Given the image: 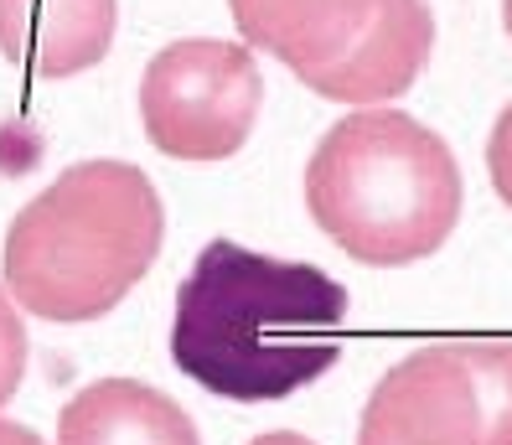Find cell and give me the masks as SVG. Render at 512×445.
<instances>
[{"label":"cell","mask_w":512,"mask_h":445,"mask_svg":"<svg viewBox=\"0 0 512 445\" xmlns=\"http://www.w3.org/2000/svg\"><path fill=\"white\" fill-rule=\"evenodd\" d=\"M228 16L249 52L280 57L300 78L326 68L357 42L373 0H228Z\"/></svg>","instance_id":"cell-8"},{"label":"cell","mask_w":512,"mask_h":445,"mask_svg":"<svg viewBox=\"0 0 512 445\" xmlns=\"http://www.w3.org/2000/svg\"><path fill=\"white\" fill-rule=\"evenodd\" d=\"M487 399L492 445H512V337H456Z\"/></svg>","instance_id":"cell-10"},{"label":"cell","mask_w":512,"mask_h":445,"mask_svg":"<svg viewBox=\"0 0 512 445\" xmlns=\"http://www.w3.org/2000/svg\"><path fill=\"white\" fill-rule=\"evenodd\" d=\"M57 445H202L192 414L145 378H94L57 414Z\"/></svg>","instance_id":"cell-9"},{"label":"cell","mask_w":512,"mask_h":445,"mask_svg":"<svg viewBox=\"0 0 512 445\" xmlns=\"http://www.w3.org/2000/svg\"><path fill=\"white\" fill-rule=\"evenodd\" d=\"M26 358H32V342H26V321L21 306L11 301V290L0 285V409H6L26 378Z\"/></svg>","instance_id":"cell-11"},{"label":"cell","mask_w":512,"mask_h":445,"mask_svg":"<svg viewBox=\"0 0 512 445\" xmlns=\"http://www.w3.org/2000/svg\"><path fill=\"white\" fill-rule=\"evenodd\" d=\"M435 52V16L430 0H373L368 26L357 32V42L326 68L300 73V83L321 99L378 109L388 99H404L414 78L425 73Z\"/></svg>","instance_id":"cell-6"},{"label":"cell","mask_w":512,"mask_h":445,"mask_svg":"<svg viewBox=\"0 0 512 445\" xmlns=\"http://www.w3.org/2000/svg\"><path fill=\"white\" fill-rule=\"evenodd\" d=\"M502 26H507V37H512V0H502Z\"/></svg>","instance_id":"cell-15"},{"label":"cell","mask_w":512,"mask_h":445,"mask_svg":"<svg viewBox=\"0 0 512 445\" xmlns=\"http://www.w3.org/2000/svg\"><path fill=\"white\" fill-rule=\"evenodd\" d=\"M461 161L404 109H357L306 161V213L347 259L404 270L445 249L461 223Z\"/></svg>","instance_id":"cell-3"},{"label":"cell","mask_w":512,"mask_h":445,"mask_svg":"<svg viewBox=\"0 0 512 445\" xmlns=\"http://www.w3.org/2000/svg\"><path fill=\"white\" fill-rule=\"evenodd\" d=\"M0 445H47L32 425H21V420H6V414H0Z\"/></svg>","instance_id":"cell-13"},{"label":"cell","mask_w":512,"mask_h":445,"mask_svg":"<svg viewBox=\"0 0 512 445\" xmlns=\"http://www.w3.org/2000/svg\"><path fill=\"white\" fill-rule=\"evenodd\" d=\"M487 171H492V192L512 207V104L497 114V125L487 135Z\"/></svg>","instance_id":"cell-12"},{"label":"cell","mask_w":512,"mask_h":445,"mask_svg":"<svg viewBox=\"0 0 512 445\" xmlns=\"http://www.w3.org/2000/svg\"><path fill=\"white\" fill-rule=\"evenodd\" d=\"M119 32V0H0V57L32 78L99 68Z\"/></svg>","instance_id":"cell-7"},{"label":"cell","mask_w":512,"mask_h":445,"mask_svg":"<svg viewBox=\"0 0 512 445\" xmlns=\"http://www.w3.org/2000/svg\"><path fill=\"white\" fill-rule=\"evenodd\" d=\"M352 295L316 264L213 239L176 290L171 358L233 404H275L342 363Z\"/></svg>","instance_id":"cell-1"},{"label":"cell","mask_w":512,"mask_h":445,"mask_svg":"<svg viewBox=\"0 0 512 445\" xmlns=\"http://www.w3.org/2000/svg\"><path fill=\"white\" fill-rule=\"evenodd\" d=\"M249 445H316L306 435H295V430H269V435H254Z\"/></svg>","instance_id":"cell-14"},{"label":"cell","mask_w":512,"mask_h":445,"mask_svg":"<svg viewBox=\"0 0 512 445\" xmlns=\"http://www.w3.org/2000/svg\"><path fill=\"white\" fill-rule=\"evenodd\" d=\"M264 109V73L244 42L182 37L140 78L145 140L171 161H228L249 145Z\"/></svg>","instance_id":"cell-4"},{"label":"cell","mask_w":512,"mask_h":445,"mask_svg":"<svg viewBox=\"0 0 512 445\" xmlns=\"http://www.w3.org/2000/svg\"><path fill=\"white\" fill-rule=\"evenodd\" d=\"M357 445H492L487 399L461 342H425L378 378Z\"/></svg>","instance_id":"cell-5"},{"label":"cell","mask_w":512,"mask_h":445,"mask_svg":"<svg viewBox=\"0 0 512 445\" xmlns=\"http://www.w3.org/2000/svg\"><path fill=\"white\" fill-rule=\"evenodd\" d=\"M166 244V207L135 161H78L6 228L0 280L42 321H99L150 275Z\"/></svg>","instance_id":"cell-2"}]
</instances>
